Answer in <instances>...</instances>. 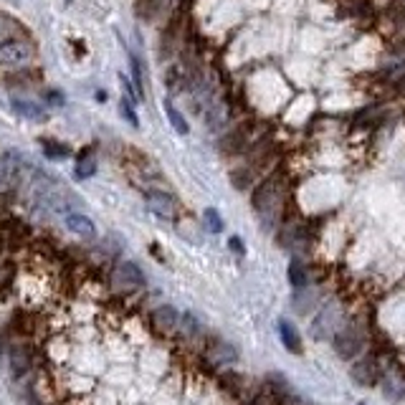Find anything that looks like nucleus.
Listing matches in <instances>:
<instances>
[{
  "label": "nucleus",
  "mask_w": 405,
  "mask_h": 405,
  "mask_svg": "<svg viewBox=\"0 0 405 405\" xmlns=\"http://www.w3.org/2000/svg\"><path fill=\"white\" fill-rule=\"evenodd\" d=\"M11 107L18 112L20 117H25V119H33V122H43L46 119V112H43L38 104L28 102V99H18V97H13L11 99Z\"/></svg>",
  "instance_id": "4468645a"
},
{
  "label": "nucleus",
  "mask_w": 405,
  "mask_h": 405,
  "mask_svg": "<svg viewBox=\"0 0 405 405\" xmlns=\"http://www.w3.org/2000/svg\"><path fill=\"white\" fill-rule=\"evenodd\" d=\"M278 334H281V342H284V347L289 352H294V355H302V337H299L297 327L291 324V322L281 319L278 322Z\"/></svg>",
  "instance_id": "ddd939ff"
},
{
  "label": "nucleus",
  "mask_w": 405,
  "mask_h": 405,
  "mask_svg": "<svg viewBox=\"0 0 405 405\" xmlns=\"http://www.w3.org/2000/svg\"><path fill=\"white\" fill-rule=\"evenodd\" d=\"M94 172H97V163H94L91 158L81 160V163L76 165V177H79V180H84V177H91Z\"/></svg>",
  "instance_id": "b1692460"
},
{
  "label": "nucleus",
  "mask_w": 405,
  "mask_h": 405,
  "mask_svg": "<svg viewBox=\"0 0 405 405\" xmlns=\"http://www.w3.org/2000/svg\"><path fill=\"white\" fill-rule=\"evenodd\" d=\"M350 375L360 387H375L382 380V368L377 357H363L350 368Z\"/></svg>",
  "instance_id": "423d86ee"
},
{
  "label": "nucleus",
  "mask_w": 405,
  "mask_h": 405,
  "mask_svg": "<svg viewBox=\"0 0 405 405\" xmlns=\"http://www.w3.org/2000/svg\"><path fill=\"white\" fill-rule=\"evenodd\" d=\"M211 357L218 365H225V363H230V360H236V350L228 347L225 342H218V345L211 347Z\"/></svg>",
  "instance_id": "a211bd4d"
},
{
  "label": "nucleus",
  "mask_w": 405,
  "mask_h": 405,
  "mask_svg": "<svg viewBox=\"0 0 405 405\" xmlns=\"http://www.w3.org/2000/svg\"><path fill=\"white\" fill-rule=\"evenodd\" d=\"M286 274H289V281H291L294 286H297V289L307 286V281H309L307 271H304V266L299 264V261H291V264H289V271H286Z\"/></svg>",
  "instance_id": "aec40b11"
},
{
  "label": "nucleus",
  "mask_w": 405,
  "mask_h": 405,
  "mask_svg": "<svg viewBox=\"0 0 405 405\" xmlns=\"http://www.w3.org/2000/svg\"><path fill=\"white\" fill-rule=\"evenodd\" d=\"M28 365H30L28 350H25V347H20V345L13 347V350H11V370H13V375H16V377L23 375L25 370H28Z\"/></svg>",
  "instance_id": "2eb2a0df"
},
{
  "label": "nucleus",
  "mask_w": 405,
  "mask_h": 405,
  "mask_svg": "<svg viewBox=\"0 0 405 405\" xmlns=\"http://www.w3.org/2000/svg\"><path fill=\"white\" fill-rule=\"evenodd\" d=\"M145 200H147V208L158 218H172V213H175V200L170 198L168 193L152 190V193H147Z\"/></svg>",
  "instance_id": "9b49d317"
},
{
  "label": "nucleus",
  "mask_w": 405,
  "mask_h": 405,
  "mask_svg": "<svg viewBox=\"0 0 405 405\" xmlns=\"http://www.w3.org/2000/svg\"><path fill=\"white\" fill-rule=\"evenodd\" d=\"M395 54H398V56H405V36L400 38L398 43H395Z\"/></svg>",
  "instance_id": "cd10ccee"
},
{
  "label": "nucleus",
  "mask_w": 405,
  "mask_h": 405,
  "mask_svg": "<svg viewBox=\"0 0 405 405\" xmlns=\"http://www.w3.org/2000/svg\"><path fill=\"white\" fill-rule=\"evenodd\" d=\"M225 112H228V109H225V104H216V107L208 109V117H206L208 127H211V129H221V124H223L225 117H228Z\"/></svg>",
  "instance_id": "6ab92c4d"
},
{
  "label": "nucleus",
  "mask_w": 405,
  "mask_h": 405,
  "mask_svg": "<svg viewBox=\"0 0 405 405\" xmlns=\"http://www.w3.org/2000/svg\"><path fill=\"white\" fill-rule=\"evenodd\" d=\"M43 147H46V158H51V160L69 158V147L59 145V142H43Z\"/></svg>",
  "instance_id": "4be33fe9"
},
{
  "label": "nucleus",
  "mask_w": 405,
  "mask_h": 405,
  "mask_svg": "<svg viewBox=\"0 0 405 405\" xmlns=\"http://www.w3.org/2000/svg\"><path fill=\"white\" fill-rule=\"evenodd\" d=\"M122 115H124V119L129 122V124H132V127H137L139 122H137V117H134V109L129 107V102L127 99H122Z\"/></svg>",
  "instance_id": "393cba45"
},
{
  "label": "nucleus",
  "mask_w": 405,
  "mask_h": 405,
  "mask_svg": "<svg viewBox=\"0 0 405 405\" xmlns=\"http://www.w3.org/2000/svg\"><path fill=\"white\" fill-rule=\"evenodd\" d=\"M385 18L393 25H405V0H390L385 6Z\"/></svg>",
  "instance_id": "dca6fc26"
},
{
  "label": "nucleus",
  "mask_w": 405,
  "mask_h": 405,
  "mask_svg": "<svg viewBox=\"0 0 405 405\" xmlns=\"http://www.w3.org/2000/svg\"><path fill=\"white\" fill-rule=\"evenodd\" d=\"M132 79H134V86H137V97L142 99L145 94V74H142V64L132 56Z\"/></svg>",
  "instance_id": "412c9836"
},
{
  "label": "nucleus",
  "mask_w": 405,
  "mask_h": 405,
  "mask_svg": "<svg viewBox=\"0 0 405 405\" xmlns=\"http://www.w3.org/2000/svg\"><path fill=\"white\" fill-rule=\"evenodd\" d=\"M152 324H155V329L163 334H170L172 329H177L180 327V315H177L172 307H160L152 312Z\"/></svg>",
  "instance_id": "9d476101"
},
{
  "label": "nucleus",
  "mask_w": 405,
  "mask_h": 405,
  "mask_svg": "<svg viewBox=\"0 0 405 405\" xmlns=\"http://www.w3.org/2000/svg\"><path fill=\"white\" fill-rule=\"evenodd\" d=\"M165 115H168V119H170V124H172V129H175L177 134H188V119H185V117L180 115V112H177L175 107H172V104L170 102H165Z\"/></svg>",
  "instance_id": "f3484780"
},
{
  "label": "nucleus",
  "mask_w": 405,
  "mask_h": 405,
  "mask_svg": "<svg viewBox=\"0 0 405 405\" xmlns=\"http://www.w3.org/2000/svg\"><path fill=\"white\" fill-rule=\"evenodd\" d=\"M332 347H334V352L342 357V360H347V363H350V360H355V357L363 352L365 337L355 324H345L342 329H337V332H334Z\"/></svg>",
  "instance_id": "7ed1b4c3"
},
{
  "label": "nucleus",
  "mask_w": 405,
  "mask_h": 405,
  "mask_svg": "<svg viewBox=\"0 0 405 405\" xmlns=\"http://www.w3.org/2000/svg\"><path fill=\"white\" fill-rule=\"evenodd\" d=\"M20 177V158L16 152L0 155V195L16 188V182Z\"/></svg>",
  "instance_id": "6e6552de"
},
{
  "label": "nucleus",
  "mask_w": 405,
  "mask_h": 405,
  "mask_svg": "<svg viewBox=\"0 0 405 405\" xmlns=\"http://www.w3.org/2000/svg\"><path fill=\"white\" fill-rule=\"evenodd\" d=\"M284 188L286 182L281 175H269L261 180V185H256L254 195H251V206L261 218H276V213L281 211L284 203Z\"/></svg>",
  "instance_id": "f257e3e1"
},
{
  "label": "nucleus",
  "mask_w": 405,
  "mask_h": 405,
  "mask_svg": "<svg viewBox=\"0 0 405 405\" xmlns=\"http://www.w3.org/2000/svg\"><path fill=\"white\" fill-rule=\"evenodd\" d=\"M33 56V49L20 38H0V64L3 66H16L25 64Z\"/></svg>",
  "instance_id": "0eeeda50"
},
{
  "label": "nucleus",
  "mask_w": 405,
  "mask_h": 405,
  "mask_svg": "<svg viewBox=\"0 0 405 405\" xmlns=\"http://www.w3.org/2000/svg\"><path fill=\"white\" fill-rule=\"evenodd\" d=\"M382 393L390 400H400L405 395V377L400 375L398 370H390L387 375H382Z\"/></svg>",
  "instance_id": "f8f14e48"
},
{
  "label": "nucleus",
  "mask_w": 405,
  "mask_h": 405,
  "mask_svg": "<svg viewBox=\"0 0 405 405\" xmlns=\"http://www.w3.org/2000/svg\"><path fill=\"white\" fill-rule=\"evenodd\" d=\"M43 99H46L49 104H54V107H61V104H64V97H61L59 91H46V97Z\"/></svg>",
  "instance_id": "a878e982"
},
{
  "label": "nucleus",
  "mask_w": 405,
  "mask_h": 405,
  "mask_svg": "<svg viewBox=\"0 0 405 405\" xmlns=\"http://www.w3.org/2000/svg\"><path fill=\"white\" fill-rule=\"evenodd\" d=\"M112 284L119 291H134L139 286H145V274L132 261H122L119 266L115 269V274H112Z\"/></svg>",
  "instance_id": "39448f33"
},
{
  "label": "nucleus",
  "mask_w": 405,
  "mask_h": 405,
  "mask_svg": "<svg viewBox=\"0 0 405 405\" xmlns=\"http://www.w3.org/2000/svg\"><path fill=\"white\" fill-rule=\"evenodd\" d=\"M64 223H66V228L71 230L74 236H81V238L97 236V225L91 223V218L84 216V213H66Z\"/></svg>",
  "instance_id": "1a4fd4ad"
},
{
  "label": "nucleus",
  "mask_w": 405,
  "mask_h": 405,
  "mask_svg": "<svg viewBox=\"0 0 405 405\" xmlns=\"http://www.w3.org/2000/svg\"><path fill=\"white\" fill-rule=\"evenodd\" d=\"M251 132H254V124L251 122H241L230 132L223 134L221 139V152L225 158H238L248 150V142H251Z\"/></svg>",
  "instance_id": "20e7f679"
},
{
  "label": "nucleus",
  "mask_w": 405,
  "mask_h": 405,
  "mask_svg": "<svg viewBox=\"0 0 405 405\" xmlns=\"http://www.w3.org/2000/svg\"><path fill=\"white\" fill-rule=\"evenodd\" d=\"M206 225L211 233H221L223 230V221H221V216H218L216 208H208L206 211Z\"/></svg>",
  "instance_id": "5701e85b"
},
{
  "label": "nucleus",
  "mask_w": 405,
  "mask_h": 405,
  "mask_svg": "<svg viewBox=\"0 0 405 405\" xmlns=\"http://www.w3.org/2000/svg\"><path fill=\"white\" fill-rule=\"evenodd\" d=\"M276 147H259V150L248 158V163L243 168H236L230 172V182H233V188L236 190H248L259 180L261 175H266L269 168L274 165L276 160Z\"/></svg>",
  "instance_id": "f03ea898"
},
{
  "label": "nucleus",
  "mask_w": 405,
  "mask_h": 405,
  "mask_svg": "<svg viewBox=\"0 0 405 405\" xmlns=\"http://www.w3.org/2000/svg\"><path fill=\"white\" fill-rule=\"evenodd\" d=\"M228 246L233 248V251H236L238 256L243 254V243H241V238H236V236H233V238H228Z\"/></svg>",
  "instance_id": "bb28decb"
}]
</instances>
